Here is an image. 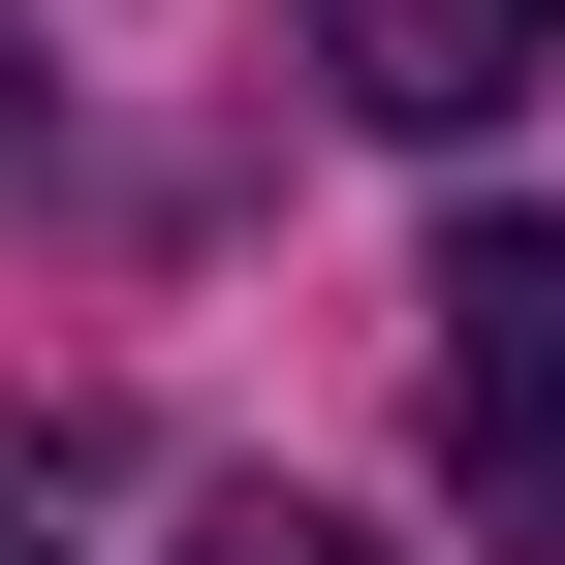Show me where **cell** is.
<instances>
[{
	"instance_id": "1",
	"label": "cell",
	"mask_w": 565,
	"mask_h": 565,
	"mask_svg": "<svg viewBox=\"0 0 565 565\" xmlns=\"http://www.w3.org/2000/svg\"><path fill=\"white\" fill-rule=\"evenodd\" d=\"M440 471H471V534L565 565V221H471L440 252Z\"/></svg>"
},
{
	"instance_id": "2",
	"label": "cell",
	"mask_w": 565,
	"mask_h": 565,
	"mask_svg": "<svg viewBox=\"0 0 565 565\" xmlns=\"http://www.w3.org/2000/svg\"><path fill=\"white\" fill-rule=\"evenodd\" d=\"M315 63H345V126H503L565 63V0H315Z\"/></svg>"
},
{
	"instance_id": "3",
	"label": "cell",
	"mask_w": 565,
	"mask_h": 565,
	"mask_svg": "<svg viewBox=\"0 0 565 565\" xmlns=\"http://www.w3.org/2000/svg\"><path fill=\"white\" fill-rule=\"evenodd\" d=\"M221 565H377V534H345V503H221Z\"/></svg>"
},
{
	"instance_id": "4",
	"label": "cell",
	"mask_w": 565,
	"mask_h": 565,
	"mask_svg": "<svg viewBox=\"0 0 565 565\" xmlns=\"http://www.w3.org/2000/svg\"><path fill=\"white\" fill-rule=\"evenodd\" d=\"M0 158H32V63H0Z\"/></svg>"
}]
</instances>
